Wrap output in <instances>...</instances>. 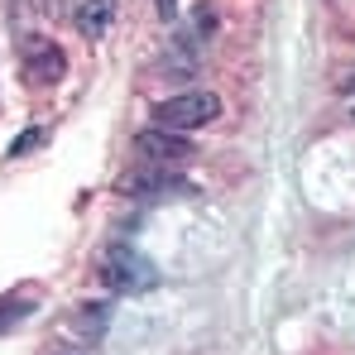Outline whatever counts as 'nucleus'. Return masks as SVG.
<instances>
[{
    "instance_id": "1",
    "label": "nucleus",
    "mask_w": 355,
    "mask_h": 355,
    "mask_svg": "<svg viewBox=\"0 0 355 355\" xmlns=\"http://www.w3.org/2000/svg\"><path fill=\"white\" fill-rule=\"evenodd\" d=\"M101 284L116 288V293H144V288L159 284V269H154L139 250H130V245H111V250L101 254Z\"/></svg>"
},
{
    "instance_id": "2",
    "label": "nucleus",
    "mask_w": 355,
    "mask_h": 355,
    "mask_svg": "<svg viewBox=\"0 0 355 355\" xmlns=\"http://www.w3.org/2000/svg\"><path fill=\"white\" fill-rule=\"evenodd\" d=\"M216 116H221V96H216V92H178V96H168V101L154 106V125L182 130V135L211 125Z\"/></svg>"
},
{
    "instance_id": "3",
    "label": "nucleus",
    "mask_w": 355,
    "mask_h": 355,
    "mask_svg": "<svg viewBox=\"0 0 355 355\" xmlns=\"http://www.w3.org/2000/svg\"><path fill=\"white\" fill-rule=\"evenodd\" d=\"M135 154H139V164H154V168H182V164L197 159L192 139H187L182 130H164V125L139 130V135H135Z\"/></svg>"
},
{
    "instance_id": "4",
    "label": "nucleus",
    "mask_w": 355,
    "mask_h": 355,
    "mask_svg": "<svg viewBox=\"0 0 355 355\" xmlns=\"http://www.w3.org/2000/svg\"><path fill=\"white\" fill-rule=\"evenodd\" d=\"M62 67H67V58H62V49L53 39H44V34L24 39V82L29 87H53L62 77Z\"/></svg>"
},
{
    "instance_id": "5",
    "label": "nucleus",
    "mask_w": 355,
    "mask_h": 355,
    "mask_svg": "<svg viewBox=\"0 0 355 355\" xmlns=\"http://www.w3.org/2000/svg\"><path fill=\"white\" fill-rule=\"evenodd\" d=\"M125 192L139 197V202H168V197H192V182H182L173 168H154V164H144L139 173L125 182Z\"/></svg>"
},
{
    "instance_id": "6",
    "label": "nucleus",
    "mask_w": 355,
    "mask_h": 355,
    "mask_svg": "<svg viewBox=\"0 0 355 355\" xmlns=\"http://www.w3.org/2000/svg\"><path fill=\"white\" fill-rule=\"evenodd\" d=\"M111 19H116V0H82L77 5V29L87 39H101L111 29Z\"/></svg>"
},
{
    "instance_id": "7",
    "label": "nucleus",
    "mask_w": 355,
    "mask_h": 355,
    "mask_svg": "<svg viewBox=\"0 0 355 355\" xmlns=\"http://www.w3.org/2000/svg\"><path fill=\"white\" fill-rule=\"evenodd\" d=\"M34 144H44V130H29V135H19V139L10 144V159H24Z\"/></svg>"
},
{
    "instance_id": "8",
    "label": "nucleus",
    "mask_w": 355,
    "mask_h": 355,
    "mask_svg": "<svg viewBox=\"0 0 355 355\" xmlns=\"http://www.w3.org/2000/svg\"><path fill=\"white\" fill-rule=\"evenodd\" d=\"M39 10H44V15H67L72 0H39Z\"/></svg>"
},
{
    "instance_id": "9",
    "label": "nucleus",
    "mask_w": 355,
    "mask_h": 355,
    "mask_svg": "<svg viewBox=\"0 0 355 355\" xmlns=\"http://www.w3.org/2000/svg\"><path fill=\"white\" fill-rule=\"evenodd\" d=\"M154 5H159V15H164V19H173V15H178V0H154Z\"/></svg>"
}]
</instances>
